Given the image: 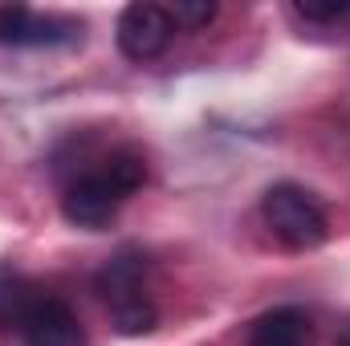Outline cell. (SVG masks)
<instances>
[{
    "mask_svg": "<svg viewBox=\"0 0 350 346\" xmlns=\"http://www.w3.org/2000/svg\"><path fill=\"white\" fill-rule=\"evenodd\" d=\"M147 183V159L135 147H118L74 175L62 191V212L74 228H106L118 208Z\"/></svg>",
    "mask_w": 350,
    "mask_h": 346,
    "instance_id": "1",
    "label": "cell"
},
{
    "mask_svg": "<svg viewBox=\"0 0 350 346\" xmlns=\"http://www.w3.org/2000/svg\"><path fill=\"white\" fill-rule=\"evenodd\" d=\"M98 293H102L118 334L139 338V334H151L159 326V306H155V293H151L147 257H139V253L114 257L98 273Z\"/></svg>",
    "mask_w": 350,
    "mask_h": 346,
    "instance_id": "2",
    "label": "cell"
},
{
    "mask_svg": "<svg viewBox=\"0 0 350 346\" xmlns=\"http://www.w3.org/2000/svg\"><path fill=\"white\" fill-rule=\"evenodd\" d=\"M261 216H265V224H269V232L285 249H293V253L318 249L326 241V232H330L326 208L301 183H273L261 196Z\"/></svg>",
    "mask_w": 350,
    "mask_h": 346,
    "instance_id": "3",
    "label": "cell"
},
{
    "mask_svg": "<svg viewBox=\"0 0 350 346\" xmlns=\"http://www.w3.org/2000/svg\"><path fill=\"white\" fill-rule=\"evenodd\" d=\"M82 37V21L37 12L29 4H0V45L12 49H45V45H70Z\"/></svg>",
    "mask_w": 350,
    "mask_h": 346,
    "instance_id": "4",
    "label": "cell"
},
{
    "mask_svg": "<svg viewBox=\"0 0 350 346\" xmlns=\"http://www.w3.org/2000/svg\"><path fill=\"white\" fill-rule=\"evenodd\" d=\"M45 293L49 289H41L33 277L16 273L12 265H0V330H21V322L33 314V306Z\"/></svg>",
    "mask_w": 350,
    "mask_h": 346,
    "instance_id": "8",
    "label": "cell"
},
{
    "mask_svg": "<svg viewBox=\"0 0 350 346\" xmlns=\"http://www.w3.org/2000/svg\"><path fill=\"white\" fill-rule=\"evenodd\" d=\"M167 12H172L175 29H208L216 21L212 0H175V4H167Z\"/></svg>",
    "mask_w": 350,
    "mask_h": 346,
    "instance_id": "9",
    "label": "cell"
},
{
    "mask_svg": "<svg viewBox=\"0 0 350 346\" xmlns=\"http://www.w3.org/2000/svg\"><path fill=\"white\" fill-rule=\"evenodd\" d=\"M175 37V21L163 4H151V0H139L131 8H122L118 16V49L131 57V62H151L159 57Z\"/></svg>",
    "mask_w": 350,
    "mask_h": 346,
    "instance_id": "5",
    "label": "cell"
},
{
    "mask_svg": "<svg viewBox=\"0 0 350 346\" xmlns=\"http://www.w3.org/2000/svg\"><path fill=\"white\" fill-rule=\"evenodd\" d=\"M338 346H350V326L342 330V338H338Z\"/></svg>",
    "mask_w": 350,
    "mask_h": 346,
    "instance_id": "11",
    "label": "cell"
},
{
    "mask_svg": "<svg viewBox=\"0 0 350 346\" xmlns=\"http://www.w3.org/2000/svg\"><path fill=\"white\" fill-rule=\"evenodd\" d=\"M293 12L306 16V21H342V16H350V0H326V4H318V0H297Z\"/></svg>",
    "mask_w": 350,
    "mask_h": 346,
    "instance_id": "10",
    "label": "cell"
},
{
    "mask_svg": "<svg viewBox=\"0 0 350 346\" xmlns=\"http://www.w3.org/2000/svg\"><path fill=\"white\" fill-rule=\"evenodd\" d=\"M249 346H314V322L297 306H277L253 322Z\"/></svg>",
    "mask_w": 350,
    "mask_h": 346,
    "instance_id": "7",
    "label": "cell"
},
{
    "mask_svg": "<svg viewBox=\"0 0 350 346\" xmlns=\"http://www.w3.org/2000/svg\"><path fill=\"white\" fill-rule=\"evenodd\" d=\"M25 346H86V326L57 293H45L16 330Z\"/></svg>",
    "mask_w": 350,
    "mask_h": 346,
    "instance_id": "6",
    "label": "cell"
}]
</instances>
